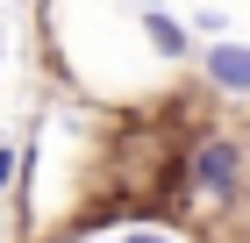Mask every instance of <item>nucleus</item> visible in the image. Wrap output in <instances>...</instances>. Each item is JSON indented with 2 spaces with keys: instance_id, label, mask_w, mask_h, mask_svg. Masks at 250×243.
<instances>
[{
  "instance_id": "f03ea898",
  "label": "nucleus",
  "mask_w": 250,
  "mask_h": 243,
  "mask_svg": "<svg viewBox=\"0 0 250 243\" xmlns=\"http://www.w3.org/2000/svg\"><path fill=\"white\" fill-rule=\"evenodd\" d=\"M200 72H208L222 93H250V43L208 36V57H200Z\"/></svg>"
},
{
  "instance_id": "20e7f679",
  "label": "nucleus",
  "mask_w": 250,
  "mask_h": 243,
  "mask_svg": "<svg viewBox=\"0 0 250 243\" xmlns=\"http://www.w3.org/2000/svg\"><path fill=\"white\" fill-rule=\"evenodd\" d=\"M15 172H21V157H15V150H0V193L15 186Z\"/></svg>"
},
{
  "instance_id": "f257e3e1",
  "label": "nucleus",
  "mask_w": 250,
  "mask_h": 243,
  "mask_svg": "<svg viewBox=\"0 0 250 243\" xmlns=\"http://www.w3.org/2000/svg\"><path fill=\"white\" fill-rule=\"evenodd\" d=\"M186 179L200 193H214V200H236V186H243V150H236L229 136H214V143H200L186 157Z\"/></svg>"
},
{
  "instance_id": "7ed1b4c3",
  "label": "nucleus",
  "mask_w": 250,
  "mask_h": 243,
  "mask_svg": "<svg viewBox=\"0 0 250 243\" xmlns=\"http://www.w3.org/2000/svg\"><path fill=\"white\" fill-rule=\"evenodd\" d=\"M143 29H150V43H157L165 57H186V29H179L172 15H157V7H150V15H143Z\"/></svg>"
},
{
  "instance_id": "423d86ee",
  "label": "nucleus",
  "mask_w": 250,
  "mask_h": 243,
  "mask_svg": "<svg viewBox=\"0 0 250 243\" xmlns=\"http://www.w3.org/2000/svg\"><path fill=\"white\" fill-rule=\"evenodd\" d=\"M0 50H7V36H0Z\"/></svg>"
},
{
  "instance_id": "39448f33",
  "label": "nucleus",
  "mask_w": 250,
  "mask_h": 243,
  "mask_svg": "<svg viewBox=\"0 0 250 243\" xmlns=\"http://www.w3.org/2000/svg\"><path fill=\"white\" fill-rule=\"evenodd\" d=\"M129 243H165V236H143V229H136V236H129Z\"/></svg>"
}]
</instances>
